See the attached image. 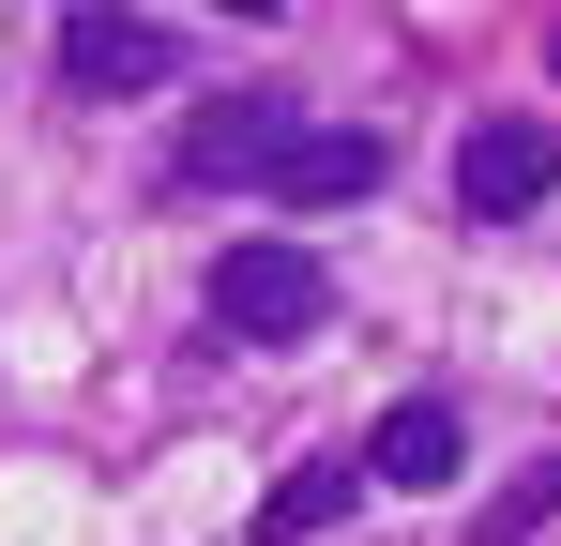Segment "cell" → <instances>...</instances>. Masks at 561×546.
<instances>
[{
    "label": "cell",
    "instance_id": "cell-1",
    "mask_svg": "<svg viewBox=\"0 0 561 546\" xmlns=\"http://www.w3.org/2000/svg\"><path fill=\"white\" fill-rule=\"evenodd\" d=\"M319 304H334V273L304 259V243H243V259H213V319H228V334H319Z\"/></svg>",
    "mask_w": 561,
    "mask_h": 546
},
{
    "label": "cell",
    "instance_id": "cell-2",
    "mask_svg": "<svg viewBox=\"0 0 561 546\" xmlns=\"http://www.w3.org/2000/svg\"><path fill=\"white\" fill-rule=\"evenodd\" d=\"M61 77H77V91H168V77H183V31H152L137 0L61 15Z\"/></svg>",
    "mask_w": 561,
    "mask_h": 546
},
{
    "label": "cell",
    "instance_id": "cell-3",
    "mask_svg": "<svg viewBox=\"0 0 561 546\" xmlns=\"http://www.w3.org/2000/svg\"><path fill=\"white\" fill-rule=\"evenodd\" d=\"M304 137L274 91H213L197 106V137H183V182H274V152Z\"/></svg>",
    "mask_w": 561,
    "mask_h": 546
},
{
    "label": "cell",
    "instance_id": "cell-4",
    "mask_svg": "<svg viewBox=\"0 0 561 546\" xmlns=\"http://www.w3.org/2000/svg\"><path fill=\"white\" fill-rule=\"evenodd\" d=\"M379 168H394V152H379L365 122H304V137L274 152V197L288 213H350V197H379Z\"/></svg>",
    "mask_w": 561,
    "mask_h": 546
},
{
    "label": "cell",
    "instance_id": "cell-5",
    "mask_svg": "<svg viewBox=\"0 0 561 546\" xmlns=\"http://www.w3.org/2000/svg\"><path fill=\"white\" fill-rule=\"evenodd\" d=\"M547 182H561L547 122H470V137H456V197H470V213H531Z\"/></svg>",
    "mask_w": 561,
    "mask_h": 546
},
{
    "label": "cell",
    "instance_id": "cell-6",
    "mask_svg": "<svg viewBox=\"0 0 561 546\" xmlns=\"http://www.w3.org/2000/svg\"><path fill=\"white\" fill-rule=\"evenodd\" d=\"M365 470H379V486H456V470H470V425H456V395H410V410H379Z\"/></svg>",
    "mask_w": 561,
    "mask_h": 546
},
{
    "label": "cell",
    "instance_id": "cell-7",
    "mask_svg": "<svg viewBox=\"0 0 561 546\" xmlns=\"http://www.w3.org/2000/svg\"><path fill=\"white\" fill-rule=\"evenodd\" d=\"M350 501H365V455H304V470H288L274 501H259V546H304V532H334Z\"/></svg>",
    "mask_w": 561,
    "mask_h": 546
},
{
    "label": "cell",
    "instance_id": "cell-8",
    "mask_svg": "<svg viewBox=\"0 0 561 546\" xmlns=\"http://www.w3.org/2000/svg\"><path fill=\"white\" fill-rule=\"evenodd\" d=\"M213 15H288V0H213Z\"/></svg>",
    "mask_w": 561,
    "mask_h": 546
},
{
    "label": "cell",
    "instance_id": "cell-9",
    "mask_svg": "<svg viewBox=\"0 0 561 546\" xmlns=\"http://www.w3.org/2000/svg\"><path fill=\"white\" fill-rule=\"evenodd\" d=\"M61 15H106V0H61Z\"/></svg>",
    "mask_w": 561,
    "mask_h": 546
}]
</instances>
